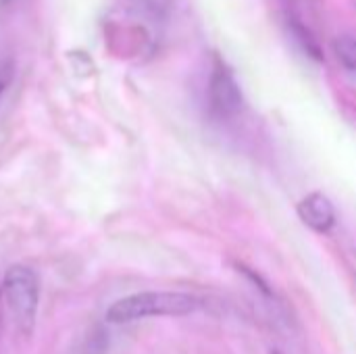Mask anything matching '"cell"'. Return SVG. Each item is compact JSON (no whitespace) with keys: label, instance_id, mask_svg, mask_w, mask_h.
Masks as SVG:
<instances>
[{"label":"cell","instance_id":"cell-1","mask_svg":"<svg viewBox=\"0 0 356 354\" xmlns=\"http://www.w3.org/2000/svg\"><path fill=\"white\" fill-rule=\"evenodd\" d=\"M198 307L200 300L186 292L148 290L129 294L113 303L111 309L106 311V319L115 325H123L150 317H184L194 313Z\"/></svg>","mask_w":356,"mask_h":354},{"label":"cell","instance_id":"cell-2","mask_svg":"<svg viewBox=\"0 0 356 354\" xmlns=\"http://www.w3.org/2000/svg\"><path fill=\"white\" fill-rule=\"evenodd\" d=\"M2 303L13 328L21 336H31L40 305V280L33 269L13 265L2 277Z\"/></svg>","mask_w":356,"mask_h":354},{"label":"cell","instance_id":"cell-9","mask_svg":"<svg viewBox=\"0 0 356 354\" xmlns=\"http://www.w3.org/2000/svg\"><path fill=\"white\" fill-rule=\"evenodd\" d=\"M2 90H4V77L0 75V92H2Z\"/></svg>","mask_w":356,"mask_h":354},{"label":"cell","instance_id":"cell-10","mask_svg":"<svg viewBox=\"0 0 356 354\" xmlns=\"http://www.w3.org/2000/svg\"><path fill=\"white\" fill-rule=\"evenodd\" d=\"M271 354H282V353H277V351H275V353H271Z\"/></svg>","mask_w":356,"mask_h":354},{"label":"cell","instance_id":"cell-6","mask_svg":"<svg viewBox=\"0 0 356 354\" xmlns=\"http://www.w3.org/2000/svg\"><path fill=\"white\" fill-rule=\"evenodd\" d=\"M334 50H336L338 61L346 69L356 71V35H340L334 42Z\"/></svg>","mask_w":356,"mask_h":354},{"label":"cell","instance_id":"cell-3","mask_svg":"<svg viewBox=\"0 0 356 354\" xmlns=\"http://www.w3.org/2000/svg\"><path fill=\"white\" fill-rule=\"evenodd\" d=\"M209 104H211V111L221 119L236 117L244 108L242 88L236 81L234 73L223 63H217L213 73H211V79H209Z\"/></svg>","mask_w":356,"mask_h":354},{"label":"cell","instance_id":"cell-5","mask_svg":"<svg viewBox=\"0 0 356 354\" xmlns=\"http://www.w3.org/2000/svg\"><path fill=\"white\" fill-rule=\"evenodd\" d=\"M290 29H292V33H294L296 42L300 44V48H302L309 56H313V58L321 61V48H319L317 40L313 38V33H311V31H309L300 21H296V19H292V21H290Z\"/></svg>","mask_w":356,"mask_h":354},{"label":"cell","instance_id":"cell-4","mask_svg":"<svg viewBox=\"0 0 356 354\" xmlns=\"http://www.w3.org/2000/svg\"><path fill=\"white\" fill-rule=\"evenodd\" d=\"M296 213L300 221L317 234H327L336 225V207L330 200V196H325L323 192L307 194L298 202Z\"/></svg>","mask_w":356,"mask_h":354},{"label":"cell","instance_id":"cell-8","mask_svg":"<svg viewBox=\"0 0 356 354\" xmlns=\"http://www.w3.org/2000/svg\"><path fill=\"white\" fill-rule=\"evenodd\" d=\"M10 2H13V0H0V8L6 6V4H10Z\"/></svg>","mask_w":356,"mask_h":354},{"label":"cell","instance_id":"cell-7","mask_svg":"<svg viewBox=\"0 0 356 354\" xmlns=\"http://www.w3.org/2000/svg\"><path fill=\"white\" fill-rule=\"evenodd\" d=\"M138 2L152 15H165L171 6V0H138Z\"/></svg>","mask_w":356,"mask_h":354}]
</instances>
